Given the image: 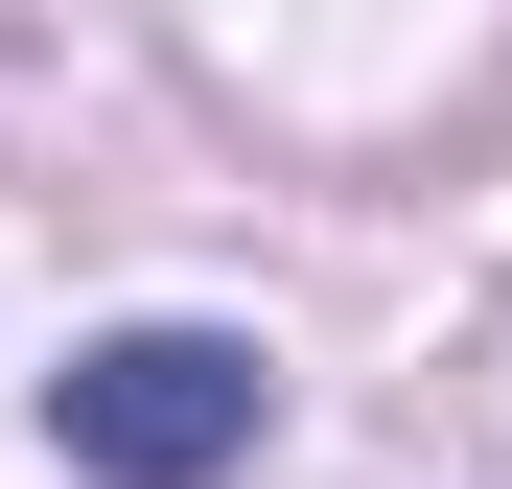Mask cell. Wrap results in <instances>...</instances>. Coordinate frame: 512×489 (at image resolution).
Here are the masks:
<instances>
[{
  "instance_id": "6da1fadb",
  "label": "cell",
  "mask_w": 512,
  "mask_h": 489,
  "mask_svg": "<svg viewBox=\"0 0 512 489\" xmlns=\"http://www.w3.org/2000/svg\"><path fill=\"white\" fill-rule=\"evenodd\" d=\"M47 443L94 489H210L256 443V350H233V326H94V350L47 373Z\"/></svg>"
}]
</instances>
